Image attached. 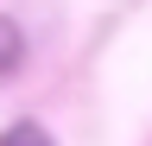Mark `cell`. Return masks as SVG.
<instances>
[{"mask_svg": "<svg viewBox=\"0 0 152 146\" xmlns=\"http://www.w3.org/2000/svg\"><path fill=\"white\" fill-rule=\"evenodd\" d=\"M7 146H51V140L38 134V127H13V134H7Z\"/></svg>", "mask_w": 152, "mask_h": 146, "instance_id": "obj_1", "label": "cell"}]
</instances>
